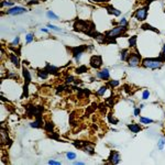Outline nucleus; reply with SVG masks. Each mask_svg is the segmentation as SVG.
I'll return each mask as SVG.
<instances>
[{
	"label": "nucleus",
	"instance_id": "obj_39",
	"mask_svg": "<svg viewBox=\"0 0 165 165\" xmlns=\"http://www.w3.org/2000/svg\"><path fill=\"white\" fill-rule=\"evenodd\" d=\"M149 97H150V91L145 89V90L143 91V94H142V99L148 100V99H149Z\"/></svg>",
	"mask_w": 165,
	"mask_h": 165
},
{
	"label": "nucleus",
	"instance_id": "obj_13",
	"mask_svg": "<svg viewBox=\"0 0 165 165\" xmlns=\"http://www.w3.org/2000/svg\"><path fill=\"white\" fill-rule=\"evenodd\" d=\"M127 127H128V129H129L130 132H132V133H139V132L142 131L141 123H129Z\"/></svg>",
	"mask_w": 165,
	"mask_h": 165
},
{
	"label": "nucleus",
	"instance_id": "obj_2",
	"mask_svg": "<svg viewBox=\"0 0 165 165\" xmlns=\"http://www.w3.org/2000/svg\"><path fill=\"white\" fill-rule=\"evenodd\" d=\"M163 64H164V62L160 55L157 57H145V58H142V62H141L142 67L151 68V70H159L163 66Z\"/></svg>",
	"mask_w": 165,
	"mask_h": 165
},
{
	"label": "nucleus",
	"instance_id": "obj_34",
	"mask_svg": "<svg viewBox=\"0 0 165 165\" xmlns=\"http://www.w3.org/2000/svg\"><path fill=\"white\" fill-rule=\"evenodd\" d=\"M76 153L74 152H67L66 153V157H67V160H70V161H74L75 159H76Z\"/></svg>",
	"mask_w": 165,
	"mask_h": 165
},
{
	"label": "nucleus",
	"instance_id": "obj_26",
	"mask_svg": "<svg viewBox=\"0 0 165 165\" xmlns=\"http://www.w3.org/2000/svg\"><path fill=\"white\" fill-rule=\"evenodd\" d=\"M128 55H129V50L128 48H123V50L120 51V60L121 61H126Z\"/></svg>",
	"mask_w": 165,
	"mask_h": 165
},
{
	"label": "nucleus",
	"instance_id": "obj_46",
	"mask_svg": "<svg viewBox=\"0 0 165 165\" xmlns=\"http://www.w3.org/2000/svg\"><path fill=\"white\" fill-rule=\"evenodd\" d=\"M85 162H80V161H74V165H84Z\"/></svg>",
	"mask_w": 165,
	"mask_h": 165
},
{
	"label": "nucleus",
	"instance_id": "obj_37",
	"mask_svg": "<svg viewBox=\"0 0 165 165\" xmlns=\"http://www.w3.org/2000/svg\"><path fill=\"white\" fill-rule=\"evenodd\" d=\"M50 29V30H54V31H57V32H62V29L61 28H57V26H53V24H51V23H48V26H46Z\"/></svg>",
	"mask_w": 165,
	"mask_h": 165
},
{
	"label": "nucleus",
	"instance_id": "obj_31",
	"mask_svg": "<svg viewBox=\"0 0 165 165\" xmlns=\"http://www.w3.org/2000/svg\"><path fill=\"white\" fill-rule=\"evenodd\" d=\"M65 84L66 85H68V84H72V82H74L75 80V77L73 75H66L65 76Z\"/></svg>",
	"mask_w": 165,
	"mask_h": 165
},
{
	"label": "nucleus",
	"instance_id": "obj_3",
	"mask_svg": "<svg viewBox=\"0 0 165 165\" xmlns=\"http://www.w3.org/2000/svg\"><path fill=\"white\" fill-rule=\"evenodd\" d=\"M129 29V26H115L112 28L111 30L107 31L105 35H106V38H108V39H112V40H116L118 38H120V36H126V33L127 31Z\"/></svg>",
	"mask_w": 165,
	"mask_h": 165
},
{
	"label": "nucleus",
	"instance_id": "obj_48",
	"mask_svg": "<svg viewBox=\"0 0 165 165\" xmlns=\"http://www.w3.org/2000/svg\"><path fill=\"white\" fill-rule=\"evenodd\" d=\"M153 1H155V0H147V4H149V6H150V4H152Z\"/></svg>",
	"mask_w": 165,
	"mask_h": 165
},
{
	"label": "nucleus",
	"instance_id": "obj_27",
	"mask_svg": "<svg viewBox=\"0 0 165 165\" xmlns=\"http://www.w3.org/2000/svg\"><path fill=\"white\" fill-rule=\"evenodd\" d=\"M107 89H108V86H107V85H105V86H101L99 89H98V90L96 91V95L99 96V97H101V96L105 95V92L107 91Z\"/></svg>",
	"mask_w": 165,
	"mask_h": 165
},
{
	"label": "nucleus",
	"instance_id": "obj_7",
	"mask_svg": "<svg viewBox=\"0 0 165 165\" xmlns=\"http://www.w3.org/2000/svg\"><path fill=\"white\" fill-rule=\"evenodd\" d=\"M149 4H144L143 7H140L135 10L134 14H133V17L137 21H144L147 18H148V13H149Z\"/></svg>",
	"mask_w": 165,
	"mask_h": 165
},
{
	"label": "nucleus",
	"instance_id": "obj_21",
	"mask_svg": "<svg viewBox=\"0 0 165 165\" xmlns=\"http://www.w3.org/2000/svg\"><path fill=\"white\" fill-rule=\"evenodd\" d=\"M141 29H142V30H151V31H153V32L157 33V34H160V31H159V29L154 28V26H152L151 24H149V23H143V24L141 26Z\"/></svg>",
	"mask_w": 165,
	"mask_h": 165
},
{
	"label": "nucleus",
	"instance_id": "obj_44",
	"mask_svg": "<svg viewBox=\"0 0 165 165\" xmlns=\"http://www.w3.org/2000/svg\"><path fill=\"white\" fill-rule=\"evenodd\" d=\"M48 164H52V165H60V164H61V162L54 161V160H50V161H48Z\"/></svg>",
	"mask_w": 165,
	"mask_h": 165
},
{
	"label": "nucleus",
	"instance_id": "obj_11",
	"mask_svg": "<svg viewBox=\"0 0 165 165\" xmlns=\"http://www.w3.org/2000/svg\"><path fill=\"white\" fill-rule=\"evenodd\" d=\"M96 76L101 80H109L110 79V72L108 68H102L96 73Z\"/></svg>",
	"mask_w": 165,
	"mask_h": 165
},
{
	"label": "nucleus",
	"instance_id": "obj_49",
	"mask_svg": "<svg viewBox=\"0 0 165 165\" xmlns=\"http://www.w3.org/2000/svg\"><path fill=\"white\" fill-rule=\"evenodd\" d=\"M41 31H42V32H44V33H48V29H45V28L41 29Z\"/></svg>",
	"mask_w": 165,
	"mask_h": 165
},
{
	"label": "nucleus",
	"instance_id": "obj_14",
	"mask_svg": "<svg viewBox=\"0 0 165 165\" xmlns=\"http://www.w3.org/2000/svg\"><path fill=\"white\" fill-rule=\"evenodd\" d=\"M45 70H46V72H48V74L55 75V76L58 75V73H60V68L56 67V66L51 65L50 63H46V65H45Z\"/></svg>",
	"mask_w": 165,
	"mask_h": 165
},
{
	"label": "nucleus",
	"instance_id": "obj_51",
	"mask_svg": "<svg viewBox=\"0 0 165 165\" xmlns=\"http://www.w3.org/2000/svg\"><path fill=\"white\" fill-rule=\"evenodd\" d=\"M164 117H165V113H164Z\"/></svg>",
	"mask_w": 165,
	"mask_h": 165
},
{
	"label": "nucleus",
	"instance_id": "obj_38",
	"mask_svg": "<svg viewBox=\"0 0 165 165\" xmlns=\"http://www.w3.org/2000/svg\"><path fill=\"white\" fill-rule=\"evenodd\" d=\"M118 24H119V26H129V22L127 21L126 18H121Z\"/></svg>",
	"mask_w": 165,
	"mask_h": 165
},
{
	"label": "nucleus",
	"instance_id": "obj_52",
	"mask_svg": "<svg viewBox=\"0 0 165 165\" xmlns=\"http://www.w3.org/2000/svg\"><path fill=\"white\" fill-rule=\"evenodd\" d=\"M44 1H45V0H44Z\"/></svg>",
	"mask_w": 165,
	"mask_h": 165
},
{
	"label": "nucleus",
	"instance_id": "obj_29",
	"mask_svg": "<svg viewBox=\"0 0 165 165\" xmlns=\"http://www.w3.org/2000/svg\"><path fill=\"white\" fill-rule=\"evenodd\" d=\"M140 123L141 124H151V123H153V120L147 117H141L140 118Z\"/></svg>",
	"mask_w": 165,
	"mask_h": 165
},
{
	"label": "nucleus",
	"instance_id": "obj_32",
	"mask_svg": "<svg viewBox=\"0 0 165 165\" xmlns=\"http://www.w3.org/2000/svg\"><path fill=\"white\" fill-rule=\"evenodd\" d=\"M46 17H48V19H51V20H57V19H58V17H57L53 11H48V12H46Z\"/></svg>",
	"mask_w": 165,
	"mask_h": 165
},
{
	"label": "nucleus",
	"instance_id": "obj_5",
	"mask_svg": "<svg viewBox=\"0 0 165 165\" xmlns=\"http://www.w3.org/2000/svg\"><path fill=\"white\" fill-rule=\"evenodd\" d=\"M26 115L29 118H38V117H42V113L44 111V107L43 106H33V105H28L26 107Z\"/></svg>",
	"mask_w": 165,
	"mask_h": 165
},
{
	"label": "nucleus",
	"instance_id": "obj_42",
	"mask_svg": "<svg viewBox=\"0 0 165 165\" xmlns=\"http://www.w3.org/2000/svg\"><path fill=\"white\" fill-rule=\"evenodd\" d=\"M91 1H94V2H98V4H107V2H109L110 0H91Z\"/></svg>",
	"mask_w": 165,
	"mask_h": 165
},
{
	"label": "nucleus",
	"instance_id": "obj_12",
	"mask_svg": "<svg viewBox=\"0 0 165 165\" xmlns=\"http://www.w3.org/2000/svg\"><path fill=\"white\" fill-rule=\"evenodd\" d=\"M105 9L107 10V12L109 14H111V16H115V17H119V16H121V11L119 10V9L115 8L111 4H107V6H105Z\"/></svg>",
	"mask_w": 165,
	"mask_h": 165
},
{
	"label": "nucleus",
	"instance_id": "obj_22",
	"mask_svg": "<svg viewBox=\"0 0 165 165\" xmlns=\"http://www.w3.org/2000/svg\"><path fill=\"white\" fill-rule=\"evenodd\" d=\"M48 75L50 74L46 72L45 68H43V70H38V77H39L40 79H48Z\"/></svg>",
	"mask_w": 165,
	"mask_h": 165
},
{
	"label": "nucleus",
	"instance_id": "obj_18",
	"mask_svg": "<svg viewBox=\"0 0 165 165\" xmlns=\"http://www.w3.org/2000/svg\"><path fill=\"white\" fill-rule=\"evenodd\" d=\"M82 151L85 153H87V154H89V155H94V154H95V149H94V147H92L91 143L85 145V147L82 148Z\"/></svg>",
	"mask_w": 165,
	"mask_h": 165
},
{
	"label": "nucleus",
	"instance_id": "obj_30",
	"mask_svg": "<svg viewBox=\"0 0 165 165\" xmlns=\"http://www.w3.org/2000/svg\"><path fill=\"white\" fill-rule=\"evenodd\" d=\"M164 147H165V138L162 137L161 139L159 140V142H157V148H159L160 151H162V150L164 149Z\"/></svg>",
	"mask_w": 165,
	"mask_h": 165
},
{
	"label": "nucleus",
	"instance_id": "obj_15",
	"mask_svg": "<svg viewBox=\"0 0 165 165\" xmlns=\"http://www.w3.org/2000/svg\"><path fill=\"white\" fill-rule=\"evenodd\" d=\"M22 75H23V77H24V86H29L31 82V74L29 70L23 66V68H22Z\"/></svg>",
	"mask_w": 165,
	"mask_h": 165
},
{
	"label": "nucleus",
	"instance_id": "obj_10",
	"mask_svg": "<svg viewBox=\"0 0 165 165\" xmlns=\"http://www.w3.org/2000/svg\"><path fill=\"white\" fill-rule=\"evenodd\" d=\"M108 162L110 164H119L121 162V155H120V153L118 152V151L112 150L110 152V155L108 157Z\"/></svg>",
	"mask_w": 165,
	"mask_h": 165
},
{
	"label": "nucleus",
	"instance_id": "obj_41",
	"mask_svg": "<svg viewBox=\"0 0 165 165\" xmlns=\"http://www.w3.org/2000/svg\"><path fill=\"white\" fill-rule=\"evenodd\" d=\"M19 42H20V38H19V36H17V38H16V39L12 41L11 46H18V45H20V44H19Z\"/></svg>",
	"mask_w": 165,
	"mask_h": 165
},
{
	"label": "nucleus",
	"instance_id": "obj_43",
	"mask_svg": "<svg viewBox=\"0 0 165 165\" xmlns=\"http://www.w3.org/2000/svg\"><path fill=\"white\" fill-rule=\"evenodd\" d=\"M140 112H141V109H140V108H134V112H133V113H134L135 117H139Z\"/></svg>",
	"mask_w": 165,
	"mask_h": 165
},
{
	"label": "nucleus",
	"instance_id": "obj_25",
	"mask_svg": "<svg viewBox=\"0 0 165 165\" xmlns=\"http://www.w3.org/2000/svg\"><path fill=\"white\" fill-rule=\"evenodd\" d=\"M90 142H87V141H75L74 143V147L75 148H77V149H82L85 147V145H87V144H89Z\"/></svg>",
	"mask_w": 165,
	"mask_h": 165
},
{
	"label": "nucleus",
	"instance_id": "obj_33",
	"mask_svg": "<svg viewBox=\"0 0 165 165\" xmlns=\"http://www.w3.org/2000/svg\"><path fill=\"white\" fill-rule=\"evenodd\" d=\"M13 4H14L13 1H7V0H4V1L1 2V8H4V7H13Z\"/></svg>",
	"mask_w": 165,
	"mask_h": 165
},
{
	"label": "nucleus",
	"instance_id": "obj_20",
	"mask_svg": "<svg viewBox=\"0 0 165 165\" xmlns=\"http://www.w3.org/2000/svg\"><path fill=\"white\" fill-rule=\"evenodd\" d=\"M137 41H138V35H132L129 38L128 42H129V48H137Z\"/></svg>",
	"mask_w": 165,
	"mask_h": 165
},
{
	"label": "nucleus",
	"instance_id": "obj_16",
	"mask_svg": "<svg viewBox=\"0 0 165 165\" xmlns=\"http://www.w3.org/2000/svg\"><path fill=\"white\" fill-rule=\"evenodd\" d=\"M30 127L31 128H35V129H40V128H42V127H43V119H42V117L35 118L34 121L30 123Z\"/></svg>",
	"mask_w": 165,
	"mask_h": 165
},
{
	"label": "nucleus",
	"instance_id": "obj_6",
	"mask_svg": "<svg viewBox=\"0 0 165 165\" xmlns=\"http://www.w3.org/2000/svg\"><path fill=\"white\" fill-rule=\"evenodd\" d=\"M70 51L72 55L74 57L75 62L78 63L82 58V54L88 50V45H78V46H74V48H67Z\"/></svg>",
	"mask_w": 165,
	"mask_h": 165
},
{
	"label": "nucleus",
	"instance_id": "obj_4",
	"mask_svg": "<svg viewBox=\"0 0 165 165\" xmlns=\"http://www.w3.org/2000/svg\"><path fill=\"white\" fill-rule=\"evenodd\" d=\"M127 64L130 67H138V66L141 65V62H142V56L139 53V51L137 50V48H134V51L133 52H130L129 55L127 57Z\"/></svg>",
	"mask_w": 165,
	"mask_h": 165
},
{
	"label": "nucleus",
	"instance_id": "obj_23",
	"mask_svg": "<svg viewBox=\"0 0 165 165\" xmlns=\"http://www.w3.org/2000/svg\"><path fill=\"white\" fill-rule=\"evenodd\" d=\"M44 129L46 132H54V123L52 121H46L44 123Z\"/></svg>",
	"mask_w": 165,
	"mask_h": 165
},
{
	"label": "nucleus",
	"instance_id": "obj_36",
	"mask_svg": "<svg viewBox=\"0 0 165 165\" xmlns=\"http://www.w3.org/2000/svg\"><path fill=\"white\" fill-rule=\"evenodd\" d=\"M108 120H109V122L112 123V124H117L118 122H119V120L116 119V118H113V116L111 115V113H109L108 115Z\"/></svg>",
	"mask_w": 165,
	"mask_h": 165
},
{
	"label": "nucleus",
	"instance_id": "obj_24",
	"mask_svg": "<svg viewBox=\"0 0 165 165\" xmlns=\"http://www.w3.org/2000/svg\"><path fill=\"white\" fill-rule=\"evenodd\" d=\"M120 85V82L117 80V79H109L107 80V86L110 87V88H116Z\"/></svg>",
	"mask_w": 165,
	"mask_h": 165
},
{
	"label": "nucleus",
	"instance_id": "obj_50",
	"mask_svg": "<svg viewBox=\"0 0 165 165\" xmlns=\"http://www.w3.org/2000/svg\"><path fill=\"white\" fill-rule=\"evenodd\" d=\"M163 51H165V44H163Z\"/></svg>",
	"mask_w": 165,
	"mask_h": 165
},
{
	"label": "nucleus",
	"instance_id": "obj_45",
	"mask_svg": "<svg viewBox=\"0 0 165 165\" xmlns=\"http://www.w3.org/2000/svg\"><path fill=\"white\" fill-rule=\"evenodd\" d=\"M160 56H161V58L163 60V62L165 63V51H162L161 54H160Z\"/></svg>",
	"mask_w": 165,
	"mask_h": 165
},
{
	"label": "nucleus",
	"instance_id": "obj_1",
	"mask_svg": "<svg viewBox=\"0 0 165 165\" xmlns=\"http://www.w3.org/2000/svg\"><path fill=\"white\" fill-rule=\"evenodd\" d=\"M75 31L77 32H82L85 34L89 35L92 31L96 30L95 24L90 21H86V20H77L74 22V26H73Z\"/></svg>",
	"mask_w": 165,
	"mask_h": 165
},
{
	"label": "nucleus",
	"instance_id": "obj_17",
	"mask_svg": "<svg viewBox=\"0 0 165 165\" xmlns=\"http://www.w3.org/2000/svg\"><path fill=\"white\" fill-rule=\"evenodd\" d=\"M9 60H10V62H11V63H12L13 65L16 66L17 68L20 67V61H19V57H18V55L13 54V53H10V54H9Z\"/></svg>",
	"mask_w": 165,
	"mask_h": 165
},
{
	"label": "nucleus",
	"instance_id": "obj_40",
	"mask_svg": "<svg viewBox=\"0 0 165 165\" xmlns=\"http://www.w3.org/2000/svg\"><path fill=\"white\" fill-rule=\"evenodd\" d=\"M66 90V86L64 85H60V86H57V89H56V94H60L62 91Z\"/></svg>",
	"mask_w": 165,
	"mask_h": 165
},
{
	"label": "nucleus",
	"instance_id": "obj_9",
	"mask_svg": "<svg viewBox=\"0 0 165 165\" xmlns=\"http://www.w3.org/2000/svg\"><path fill=\"white\" fill-rule=\"evenodd\" d=\"M28 11V9H26L24 7H20V6H13L10 9H8L6 11V14H10V16H19Z\"/></svg>",
	"mask_w": 165,
	"mask_h": 165
},
{
	"label": "nucleus",
	"instance_id": "obj_28",
	"mask_svg": "<svg viewBox=\"0 0 165 165\" xmlns=\"http://www.w3.org/2000/svg\"><path fill=\"white\" fill-rule=\"evenodd\" d=\"M115 99H116L115 95H111L109 98H107V99H106V104H107V106H108V107H112L113 105H115V102H116Z\"/></svg>",
	"mask_w": 165,
	"mask_h": 165
},
{
	"label": "nucleus",
	"instance_id": "obj_35",
	"mask_svg": "<svg viewBox=\"0 0 165 165\" xmlns=\"http://www.w3.org/2000/svg\"><path fill=\"white\" fill-rule=\"evenodd\" d=\"M33 40H34V35L32 34V33H29V34L26 35V44L33 42Z\"/></svg>",
	"mask_w": 165,
	"mask_h": 165
},
{
	"label": "nucleus",
	"instance_id": "obj_19",
	"mask_svg": "<svg viewBox=\"0 0 165 165\" xmlns=\"http://www.w3.org/2000/svg\"><path fill=\"white\" fill-rule=\"evenodd\" d=\"M88 66H86V65H80V66H78V67H76L75 68V73L77 75H82V74H85V73H87L88 72Z\"/></svg>",
	"mask_w": 165,
	"mask_h": 165
},
{
	"label": "nucleus",
	"instance_id": "obj_47",
	"mask_svg": "<svg viewBox=\"0 0 165 165\" xmlns=\"http://www.w3.org/2000/svg\"><path fill=\"white\" fill-rule=\"evenodd\" d=\"M39 4V1H38V0H34V1H29V2H28V4Z\"/></svg>",
	"mask_w": 165,
	"mask_h": 165
},
{
	"label": "nucleus",
	"instance_id": "obj_8",
	"mask_svg": "<svg viewBox=\"0 0 165 165\" xmlns=\"http://www.w3.org/2000/svg\"><path fill=\"white\" fill-rule=\"evenodd\" d=\"M102 56L101 55H92L90 57V61H89V64H90V67L94 68V70H99L100 67L102 66Z\"/></svg>",
	"mask_w": 165,
	"mask_h": 165
}]
</instances>
